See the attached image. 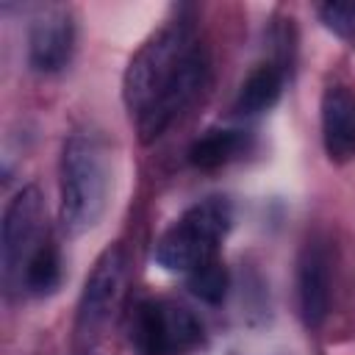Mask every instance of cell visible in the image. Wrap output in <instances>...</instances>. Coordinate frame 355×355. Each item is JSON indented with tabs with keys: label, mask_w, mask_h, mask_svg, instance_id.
Segmentation results:
<instances>
[{
	"label": "cell",
	"mask_w": 355,
	"mask_h": 355,
	"mask_svg": "<svg viewBox=\"0 0 355 355\" xmlns=\"http://www.w3.org/2000/svg\"><path fill=\"white\" fill-rule=\"evenodd\" d=\"M205 50L186 25H166L153 33L128 61L122 97L136 116L141 144L155 141L200 94L205 80Z\"/></svg>",
	"instance_id": "obj_1"
},
{
	"label": "cell",
	"mask_w": 355,
	"mask_h": 355,
	"mask_svg": "<svg viewBox=\"0 0 355 355\" xmlns=\"http://www.w3.org/2000/svg\"><path fill=\"white\" fill-rule=\"evenodd\" d=\"M58 216L67 236H83L103 219L111 194V161L94 133H72L61 150Z\"/></svg>",
	"instance_id": "obj_2"
},
{
	"label": "cell",
	"mask_w": 355,
	"mask_h": 355,
	"mask_svg": "<svg viewBox=\"0 0 355 355\" xmlns=\"http://www.w3.org/2000/svg\"><path fill=\"white\" fill-rule=\"evenodd\" d=\"M233 225V208L225 197H208L191 205L155 244V263L166 272L191 275L208 261H216L219 247Z\"/></svg>",
	"instance_id": "obj_3"
},
{
	"label": "cell",
	"mask_w": 355,
	"mask_h": 355,
	"mask_svg": "<svg viewBox=\"0 0 355 355\" xmlns=\"http://www.w3.org/2000/svg\"><path fill=\"white\" fill-rule=\"evenodd\" d=\"M139 355H183L202 338L197 316L172 300H144L130 324Z\"/></svg>",
	"instance_id": "obj_4"
},
{
	"label": "cell",
	"mask_w": 355,
	"mask_h": 355,
	"mask_svg": "<svg viewBox=\"0 0 355 355\" xmlns=\"http://www.w3.org/2000/svg\"><path fill=\"white\" fill-rule=\"evenodd\" d=\"M44 202H42V191L36 186H25L19 189L11 202L6 205L3 214V239H0V250H3V277L6 283H19L22 286V275L31 263V258L36 255V250L47 241L44 239Z\"/></svg>",
	"instance_id": "obj_5"
},
{
	"label": "cell",
	"mask_w": 355,
	"mask_h": 355,
	"mask_svg": "<svg viewBox=\"0 0 355 355\" xmlns=\"http://www.w3.org/2000/svg\"><path fill=\"white\" fill-rule=\"evenodd\" d=\"M125 286H128V252L116 241L103 250V255L94 261L83 283V294L78 302V333L80 336H94L114 319L125 297Z\"/></svg>",
	"instance_id": "obj_6"
},
{
	"label": "cell",
	"mask_w": 355,
	"mask_h": 355,
	"mask_svg": "<svg viewBox=\"0 0 355 355\" xmlns=\"http://www.w3.org/2000/svg\"><path fill=\"white\" fill-rule=\"evenodd\" d=\"M75 50V22L67 6H47L33 17L28 33L31 67L42 75L61 72Z\"/></svg>",
	"instance_id": "obj_7"
},
{
	"label": "cell",
	"mask_w": 355,
	"mask_h": 355,
	"mask_svg": "<svg viewBox=\"0 0 355 355\" xmlns=\"http://www.w3.org/2000/svg\"><path fill=\"white\" fill-rule=\"evenodd\" d=\"M330 255L324 244L308 241L302 247L300 263H297V297H300V313L308 327H319L330 313Z\"/></svg>",
	"instance_id": "obj_8"
},
{
	"label": "cell",
	"mask_w": 355,
	"mask_h": 355,
	"mask_svg": "<svg viewBox=\"0 0 355 355\" xmlns=\"http://www.w3.org/2000/svg\"><path fill=\"white\" fill-rule=\"evenodd\" d=\"M322 141L333 164L355 158V89L333 83L322 94Z\"/></svg>",
	"instance_id": "obj_9"
},
{
	"label": "cell",
	"mask_w": 355,
	"mask_h": 355,
	"mask_svg": "<svg viewBox=\"0 0 355 355\" xmlns=\"http://www.w3.org/2000/svg\"><path fill=\"white\" fill-rule=\"evenodd\" d=\"M280 92H283L280 69L272 67V64H261L244 78V83H241V89L236 94V111L247 114V116L263 114L280 100Z\"/></svg>",
	"instance_id": "obj_10"
},
{
	"label": "cell",
	"mask_w": 355,
	"mask_h": 355,
	"mask_svg": "<svg viewBox=\"0 0 355 355\" xmlns=\"http://www.w3.org/2000/svg\"><path fill=\"white\" fill-rule=\"evenodd\" d=\"M241 147H244V136L239 130H208L189 147V164L211 172L233 161Z\"/></svg>",
	"instance_id": "obj_11"
},
{
	"label": "cell",
	"mask_w": 355,
	"mask_h": 355,
	"mask_svg": "<svg viewBox=\"0 0 355 355\" xmlns=\"http://www.w3.org/2000/svg\"><path fill=\"white\" fill-rule=\"evenodd\" d=\"M61 280V263H58V252L50 241H44L36 255L31 258L25 275H22V286L31 294H50Z\"/></svg>",
	"instance_id": "obj_12"
},
{
	"label": "cell",
	"mask_w": 355,
	"mask_h": 355,
	"mask_svg": "<svg viewBox=\"0 0 355 355\" xmlns=\"http://www.w3.org/2000/svg\"><path fill=\"white\" fill-rule=\"evenodd\" d=\"M189 277V288L197 300L208 302V305H219L227 294V286H230V275H227V266L216 258V261H208L202 263L200 269H194Z\"/></svg>",
	"instance_id": "obj_13"
},
{
	"label": "cell",
	"mask_w": 355,
	"mask_h": 355,
	"mask_svg": "<svg viewBox=\"0 0 355 355\" xmlns=\"http://www.w3.org/2000/svg\"><path fill=\"white\" fill-rule=\"evenodd\" d=\"M322 22L341 39H352L355 33V3H324L319 8Z\"/></svg>",
	"instance_id": "obj_14"
},
{
	"label": "cell",
	"mask_w": 355,
	"mask_h": 355,
	"mask_svg": "<svg viewBox=\"0 0 355 355\" xmlns=\"http://www.w3.org/2000/svg\"><path fill=\"white\" fill-rule=\"evenodd\" d=\"M86 355H100V352H86Z\"/></svg>",
	"instance_id": "obj_15"
}]
</instances>
